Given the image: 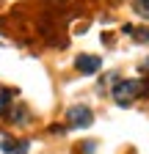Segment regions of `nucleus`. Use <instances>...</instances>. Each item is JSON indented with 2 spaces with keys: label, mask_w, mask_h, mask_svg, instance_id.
<instances>
[{
  "label": "nucleus",
  "mask_w": 149,
  "mask_h": 154,
  "mask_svg": "<svg viewBox=\"0 0 149 154\" xmlns=\"http://www.w3.org/2000/svg\"><path fill=\"white\" fill-rule=\"evenodd\" d=\"M135 11L141 17H149V0H135Z\"/></svg>",
  "instance_id": "nucleus-4"
},
{
  "label": "nucleus",
  "mask_w": 149,
  "mask_h": 154,
  "mask_svg": "<svg viewBox=\"0 0 149 154\" xmlns=\"http://www.w3.org/2000/svg\"><path fill=\"white\" fill-rule=\"evenodd\" d=\"M66 121H69V127L86 129V127L94 124V113H91L86 105H74V107H69V113H66Z\"/></svg>",
  "instance_id": "nucleus-2"
},
{
  "label": "nucleus",
  "mask_w": 149,
  "mask_h": 154,
  "mask_svg": "<svg viewBox=\"0 0 149 154\" xmlns=\"http://www.w3.org/2000/svg\"><path fill=\"white\" fill-rule=\"evenodd\" d=\"M149 91V83L146 80H122V83H116V88H113V99L119 102V105H133L141 94H146Z\"/></svg>",
  "instance_id": "nucleus-1"
},
{
  "label": "nucleus",
  "mask_w": 149,
  "mask_h": 154,
  "mask_svg": "<svg viewBox=\"0 0 149 154\" xmlns=\"http://www.w3.org/2000/svg\"><path fill=\"white\" fill-rule=\"evenodd\" d=\"M8 96H11V91H3V94H0V113H3V107H6V105L11 102Z\"/></svg>",
  "instance_id": "nucleus-5"
},
{
  "label": "nucleus",
  "mask_w": 149,
  "mask_h": 154,
  "mask_svg": "<svg viewBox=\"0 0 149 154\" xmlns=\"http://www.w3.org/2000/svg\"><path fill=\"white\" fill-rule=\"evenodd\" d=\"M74 66H78V72H83V74H91V72H97L102 66V58L100 55H80L78 61H74Z\"/></svg>",
  "instance_id": "nucleus-3"
}]
</instances>
